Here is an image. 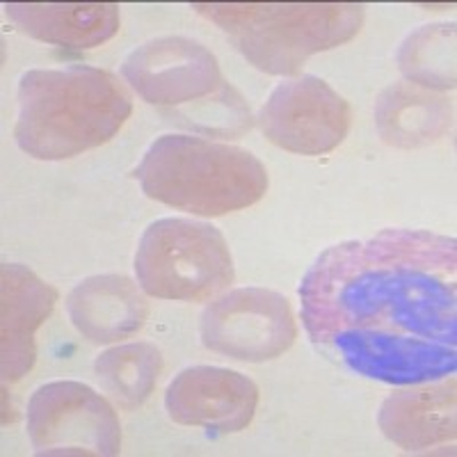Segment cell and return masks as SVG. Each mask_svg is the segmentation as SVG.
Here are the masks:
<instances>
[{"instance_id": "8fae6325", "label": "cell", "mask_w": 457, "mask_h": 457, "mask_svg": "<svg viewBox=\"0 0 457 457\" xmlns=\"http://www.w3.org/2000/svg\"><path fill=\"white\" fill-rule=\"evenodd\" d=\"M0 357L3 382L14 385L35 366V334L51 316L57 293L21 263H5L0 270Z\"/></svg>"}, {"instance_id": "4fadbf2b", "label": "cell", "mask_w": 457, "mask_h": 457, "mask_svg": "<svg viewBox=\"0 0 457 457\" xmlns=\"http://www.w3.org/2000/svg\"><path fill=\"white\" fill-rule=\"evenodd\" d=\"M73 328L87 341H121L145 328L149 307L145 295L124 275H94L73 286L67 297Z\"/></svg>"}, {"instance_id": "277c9868", "label": "cell", "mask_w": 457, "mask_h": 457, "mask_svg": "<svg viewBox=\"0 0 457 457\" xmlns=\"http://www.w3.org/2000/svg\"><path fill=\"white\" fill-rule=\"evenodd\" d=\"M193 10L270 76H293L316 53L350 42L366 14L357 3H193Z\"/></svg>"}, {"instance_id": "8992f818", "label": "cell", "mask_w": 457, "mask_h": 457, "mask_svg": "<svg viewBox=\"0 0 457 457\" xmlns=\"http://www.w3.org/2000/svg\"><path fill=\"white\" fill-rule=\"evenodd\" d=\"M26 428L37 455H99L121 451V426L112 405L73 379L46 382L28 403Z\"/></svg>"}, {"instance_id": "52a82bcc", "label": "cell", "mask_w": 457, "mask_h": 457, "mask_svg": "<svg viewBox=\"0 0 457 457\" xmlns=\"http://www.w3.org/2000/svg\"><path fill=\"white\" fill-rule=\"evenodd\" d=\"M204 348L236 361L261 364L281 357L297 338V322L284 295L268 288H234L204 309Z\"/></svg>"}, {"instance_id": "7a4b0ae2", "label": "cell", "mask_w": 457, "mask_h": 457, "mask_svg": "<svg viewBox=\"0 0 457 457\" xmlns=\"http://www.w3.org/2000/svg\"><path fill=\"white\" fill-rule=\"evenodd\" d=\"M14 137L37 161H64L105 145L133 112L124 85L105 69H32L19 80Z\"/></svg>"}, {"instance_id": "ba28073f", "label": "cell", "mask_w": 457, "mask_h": 457, "mask_svg": "<svg viewBox=\"0 0 457 457\" xmlns=\"http://www.w3.org/2000/svg\"><path fill=\"white\" fill-rule=\"evenodd\" d=\"M259 126L279 149L322 156L348 137L353 108L322 79L300 76L272 89L259 112Z\"/></svg>"}, {"instance_id": "5bb4252c", "label": "cell", "mask_w": 457, "mask_h": 457, "mask_svg": "<svg viewBox=\"0 0 457 457\" xmlns=\"http://www.w3.org/2000/svg\"><path fill=\"white\" fill-rule=\"evenodd\" d=\"M10 21L39 42L67 48H94L120 30L114 3H5Z\"/></svg>"}, {"instance_id": "9a60e30c", "label": "cell", "mask_w": 457, "mask_h": 457, "mask_svg": "<svg viewBox=\"0 0 457 457\" xmlns=\"http://www.w3.org/2000/svg\"><path fill=\"white\" fill-rule=\"evenodd\" d=\"M453 105L414 83H394L375 101L379 137L398 149H416L442 140L451 129Z\"/></svg>"}, {"instance_id": "5b68a950", "label": "cell", "mask_w": 457, "mask_h": 457, "mask_svg": "<svg viewBox=\"0 0 457 457\" xmlns=\"http://www.w3.org/2000/svg\"><path fill=\"white\" fill-rule=\"evenodd\" d=\"M136 275L151 297L204 302L234 281L227 238L213 224L162 218L145 228L136 250Z\"/></svg>"}, {"instance_id": "e0dca14e", "label": "cell", "mask_w": 457, "mask_h": 457, "mask_svg": "<svg viewBox=\"0 0 457 457\" xmlns=\"http://www.w3.org/2000/svg\"><path fill=\"white\" fill-rule=\"evenodd\" d=\"M398 67L410 83L430 92L455 87V21L410 32L398 48Z\"/></svg>"}, {"instance_id": "3957f363", "label": "cell", "mask_w": 457, "mask_h": 457, "mask_svg": "<svg viewBox=\"0 0 457 457\" xmlns=\"http://www.w3.org/2000/svg\"><path fill=\"white\" fill-rule=\"evenodd\" d=\"M136 179L149 199L202 218L243 211L268 190V171L254 154L179 133L151 142Z\"/></svg>"}, {"instance_id": "30bf717a", "label": "cell", "mask_w": 457, "mask_h": 457, "mask_svg": "<svg viewBox=\"0 0 457 457\" xmlns=\"http://www.w3.org/2000/svg\"><path fill=\"white\" fill-rule=\"evenodd\" d=\"M259 386L247 375L218 366H193L171 379L165 410L174 423L231 435L252 423Z\"/></svg>"}, {"instance_id": "9c48e42d", "label": "cell", "mask_w": 457, "mask_h": 457, "mask_svg": "<svg viewBox=\"0 0 457 457\" xmlns=\"http://www.w3.org/2000/svg\"><path fill=\"white\" fill-rule=\"evenodd\" d=\"M121 76L151 105H195L227 80L218 57L190 37L170 35L142 44L121 64Z\"/></svg>"}, {"instance_id": "2e32d148", "label": "cell", "mask_w": 457, "mask_h": 457, "mask_svg": "<svg viewBox=\"0 0 457 457\" xmlns=\"http://www.w3.org/2000/svg\"><path fill=\"white\" fill-rule=\"evenodd\" d=\"M162 373V354L154 343H126L101 353L94 375L101 389L124 410L146 403Z\"/></svg>"}, {"instance_id": "7c38bea8", "label": "cell", "mask_w": 457, "mask_h": 457, "mask_svg": "<svg viewBox=\"0 0 457 457\" xmlns=\"http://www.w3.org/2000/svg\"><path fill=\"white\" fill-rule=\"evenodd\" d=\"M379 430L407 453L435 451L455 444V378L410 385L382 403Z\"/></svg>"}, {"instance_id": "6da1fadb", "label": "cell", "mask_w": 457, "mask_h": 457, "mask_svg": "<svg viewBox=\"0 0 457 457\" xmlns=\"http://www.w3.org/2000/svg\"><path fill=\"white\" fill-rule=\"evenodd\" d=\"M316 353L382 385L410 386L457 369V243L426 228H385L316 256L300 281Z\"/></svg>"}]
</instances>
